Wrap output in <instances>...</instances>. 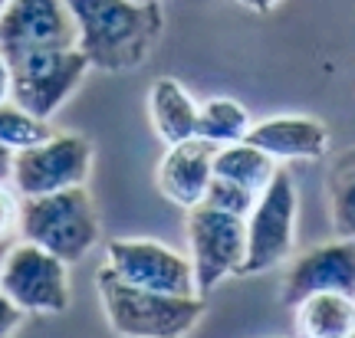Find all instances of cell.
<instances>
[{"instance_id":"cell-1","label":"cell","mask_w":355,"mask_h":338,"mask_svg":"<svg viewBox=\"0 0 355 338\" xmlns=\"http://www.w3.org/2000/svg\"><path fill=\"white\" fill-rule=\"evenodd\" d=\"M76 46L99 73H132L152 60L165 30L162 0H66Z\"/></svg>"},{"instance_id":"cell-2","label":"cell","mask_w":355,"mask_h":338,"mask_svg":"<svg viewBox=\"0 0 355 338\" xmlns=\"http://www.w3.org/2000/svg\"><path fill=\"white\" fill-rule=\"evenodd\" d=\"M96 289H99L105 322L115 335L178 338L198 328V322L204 319V296H171V292L128 286L109 266L99 269Z\"/></svg>"},{"instance_id":"cell-3","label":"cell","mask_w":355,"mask_h":338,"mask_svg":"<svg viewBox=\"0 0 355 338\" xmlns=\"http://www.w3.org/2000/svg\"><path fill=\"white\" fill-rule=\"evenodd\" d=\"M20 240L40 243L66 263H79L99 243V211L86 184L63 188L20 204Z\"/></svg>"},{"instance_id":"cell-4","label":"cell","mask_w":355,"mask_h":338,"mask_svg":"<svg viewBox=\"0 0 355 338\" xmlns=\"http://www.w3.org/2000/svg\"><path fill=\"white\" fill-rule=\"evenodd\" d=\"M7 56L13 69V102L40 118H53L60 112V105L92 69L79 46H30Z\"/></svg>"},{"instance_id":"cell-5","label":"cell","mask_w":355,"mask_h":338,"mask_svg":"<svg viewBox=\"0 0 355 338\" xmlns=\"http://www.w3.org/2000/svg\"><path fill=\"white\" fill-rule=\"evenodd\" d=\"M296 217H300V194L293 177L279 168L273 181L260 190L254 211L247 213V256L241 276L266 273L290 260L296 243Z\"/></svg>"},{"instance_id":"cell-6","label":"cell","mask_w":355,"mask_h":338,"mask_svg":"<svg viewBox=\"0 0 355 338\" xmlns=\"http://www.w3.org/2000/svg\"><path fill=\"white\" fill-rule=\"evenodd\" d=\"M188 247L198 296H211L217 283L241 276L247 256V217L198 204L188 211Z\"/></svg>"},{"instance_id":"cell-7","label":"cell","mask_w":355,"mask_h":338,"mask_svg":"<svg viewBox=\"0 0 355 338\" xmlns=\"http://www.w3.org/2000/svg\"><path fill=\"white\" fill-rule=\"evenodd\" d=\"M0 286L26 315H60L69 309V263L30 240L10 243Z\"/></svg>"},{"instance_id":"cell-8","label":"cell","mask_w":355,"mask_h":338,"mask_svg":"<svg viewBox=\"0 0 355 338\" xmlns=\"http://www.w3.org/2000/svg\"><path fill=\"white\" fill-rule=\"evenodd\" d=\"M92 171V141L73 132L43 138L30 148L13 151L10 184L20 197H40L63 188L86 184Z\"/></svg>"},{"instance_id":"cell-9","label":"cell","mask_w":355,"mask_h":338,"mask_svg":"<svg viewBox=\"0 0 355 338\" xmlns=\"http://www.w3.org/2000/svg\"><path fill=\"white\" fill-rule=\"evenodd\" d=\"M105 266L122 283L171 296H198L191 256L148 237H119L105 247Z\"/></svg>"},{"instance_id":"cell-10","label":"cell","mask_w":355,"mask_h":338,"mask_svg":"<svg viewBox=\"0 0 355 338\" xmlns=\"http://www.w3.org/2000/svg\"><path fill=\"white\" fill-rule=\"evenodd\" d=\"M76 46V20L66 0H7L0 10V50Z\"/></svg>"},{"instance_id":"cell-11","label":"cell","mask_w":355,"mask_h":338,"mask_svg":"<svg viewBox=\"0 0 355 338\" xmlns=\"http://www.w3.org/2000/svg\"><path fill=\"white\" fill-rule=\"evenodd\" d=\"M313 292H345L355 296V240L339 237L336 243H322L296 256L283 279V302L296 305Z\"/></svg>"},{"instance_id":"cell-12","label":"cell","mask_w":355,"mask_h":338,"mask_svg":"<svg viewBox=\"0 0 355 338\" xmlns=\"http://www.w3.org/2000/svg\"><path fill=\"white\" fill-rule=\"evenodd\" d=\"M214 154L217 145H211L201 135L168 145L165 158L158 161V171H155L158 190L184 211L198 207L204 201V194H207L211 177H214Z\"/></svg>"},{"instance_id":"cell-13","label":"cell","mask_w":355,"mask_h":338,"mask_svg":"<svg viewBox=\"0 0 355 338\" xmlns=\"http://www.w3.org/2000/svg\"><path fill=\"white\" fill-rule=\"evenodd\" d=\"M247 141L263 148L277 161H313L322 158L329 145V132L322 122L309 115H273L263 122H254L247 132Z\"/></svg>"},{"instance_id":"cell-14","label":"cell","mask_w":355,"mask_h":338,"mask_svg":"<svg viewBox=\"0 0 355 338\" xmlns=\"http://www.w3.org/2000/svg\"><path fill=\"white\" fill-rule=\"evenodd\" d=\"M198 112L201 105L191 96L188 89L181 86L171 75L155 79L148 89V118H152L155 135L165 145H178L198 135Z\"/></svg>"},{"instance_id":"cell-15","label":"cell","mask_w":355,"mask_h":338,"mask_svg":"<svg viewBox=\"0 0 355 338\" xmlns=\"http://www.w3.org/2000/svg\"><path fill=\"white\" fill-rule=\"evenodd\" d=\"M293 326L306 338L355 335V296L345 292H313L293 305Z\"/></svg>"},{"instance_id":"cell-16","label":"cell","mask_w":355,"mask_h":338,"mask_svg":"<svg viewBox=\"0 0 355 338\" xmlns=\"http://www.w3.org/2000/svg\"><path fill=\"white\" fill-rule=\"evenodd\" d=\"M277 158H270L263 148H257L254 141H230V145H220L214 154V175L230 177V181H241L250 190H260L273 181L277 175Z\"/></svg>"},{"instance_id":"cell-17","label":"cell","mask_w":355,"mask_h":338,"mask_svg":"<svg viewBox=\"0 0 355 338\" xmlns=\"http://www.w3.org/2000/svg\"><path fill=\"white\" fill-rule=\"evenodd\" d=\"M250 112L243 109L241 102L227 99V96H217L207 99L198 112V135L207 138L211 145H230V141H243L250 132Z\"/></svg>"},{"instance_id":"cell-18","label":"cell","mask_w":355,"mask_h":338,"mask_svg":"<svg viewBox=\"0 0 355 338\" xmlns=\"http://www.w3.org/2000/svg\"><path fill=\"white\" fill-rule=\"evenodd\" d=\"M329 213L336 237L355 240V151L343 154L329 171Z\"/></svg>"},{"instance_id":"cell-19","label":"cell","mask_w":355,"mask_h":338,"mask_svg":"<svg viewBox=\"0 0 355 338\" xmlns=\"http://www.w3.org/2000/svg\"><path fill=\"white\" fill-rule=\"evenodd\" d=\"M53 128H50V118H40V115L26 112L24 105L17 102H0V141L7 148L20 151V148H30L37 145L43 138H50Z\"/></svg>"},{"instance_id":"cell-20","label":"cell","mask_w":355,"mask_h":338,"mask_svg":"<svg viewBox=\"0 0 355 338\" xmlns=\"http://www.w3.org/2000/svg\"><path fill=\"white\" fill-rule=\"evenodd\" d=\"M257 190H250L247 184L241 181H230V177H220L214 175L211 177V184H207V194H204L201 204H211L217 211H227V213H237V217H247V213L254 211L257 204Z\"/></svg>"},{"instance_id":"cell-21","label":"cell","mask_w":355,"mask_h":338,"mask_svg":"<svg viewBox=\"0 0 355 338\" xmlns=\"http://www.w3.org/2000/svg\"><path fill=\"white\" fill-rule=\"evenodd\" d=\"M20 204L24 197L13 190V184H0V243L20 237Z\"/></svg>"},{"instance_id":"cell-22","label":"cell","mask_w":355,"mask_h":338,"mask_svg":"<svg viewBox=\"0 0 355 338\" xmlns=\"http://www.w3.org/2000/svg\"><path fill=\"white\" fill-rule=\"evenodd\" d=\"M24 319H26V312L0 286V335H13L17 328L24 326Z\"/></svg>"},{"instance_id":"cell-23","label":"cell","mask_w":355,"mask_h":338,"mask_svg":"<svg viewBox=\"0 0 355 338\" xmlns=\"http://www.w3.org/2000/svg\"><path fill=\"white\" fill-rule=\"evenodd\" d=\"M13 99V69H10V56L0 50V102Z\"/></svg>"},{"instance_id":"cell-24","label":"cell","mask_w":355,"mask_h":338,"mask_svg":"<svg viewBox=\"0 0 355 338\" xmlns=\"http://www.w3.org/2000/svg\"><path fill=\"white\" fill-rule=\"evenodd\" d=\"M10 175H13V148H7L0 141V184H10Z\"/></svg>"},{"instance_id":"cell-25","label":"cell","mask_w":355,"mask_h":338,"mask_svg":"<svg viewBox=\"0 0 355 338\" xmlns=\"http://www.w3.org/2000/svg\"><path fill=\"white\" fill-rule=\"evenodd\" d=\"M234 3H241V7H247V10H257V13H266L273 10L279 0H234Z\"/></svg>"},{"instance_id":"cell-26","label":"cell","mask_w":355,"mask_h":338,"mask_svg":"<svg viewBox=\"0 0 355 338\" xmlns=\"http://www.w3.org/2000/svg\"><path fill=\"white\" fill-rule=\"evenodd\" d=\"M13 243V240H10ZM10 243H0V266H3V260H7V250H10Z\"/></svg>"},{"instance_id":"cell-27","label":"cell","mask_w":355,"mask_h":338,"mask_svg":"<svg viewBox=\"0 0 355 338\" xmlns=\"http://www.w3.org/2000/svg\"><path fill=\"white\" fill-rule=\"evenodd\" d=\"M3 7H7V0H0V10H3Z\"/></svg>"}]
</instances>
